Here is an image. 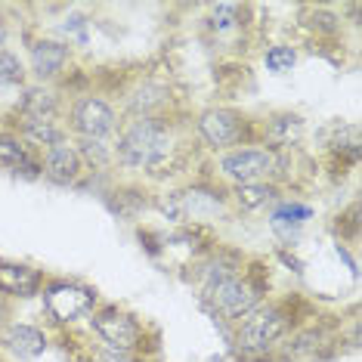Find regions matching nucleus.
<instances>
[{"label": "nucleus", "instance_id": "nucleus-2", "mask_svg": "<svg viewBox=\"0 0 362 362\" xmlns=\"http://www.w3.org/2000/svg\"><path fill=\"white\" fill-rule=\"evenodd\" d=\"M319 307L300 291L273 294L263 300L248 319H242L235 328H229L226 347L233 362H276L279 344L291 334L294 325H300L310 313Z\"/></svg>", "mask_w": 362, "mask_h": 362}, {"label": "nucleus", "instance_id": "nucleus-19", "mask_svg": "<svg viewBox=\"0 0 362 362\" xmlns=\"http://www.w3.org/2000/svg\"><path fill=\"white\" fill-rule=\"evenodd\" d=\"M40 180L50 186H59V189H84L87 186L84 161H81L71 136L40 152Z\"/></svg>", "mask_w": 362, "mask_h": 362}, {"label": "nucleus", "instance_id": "nucleus-18", "mask_svg": "<svg viewBox=\"0 0 362 362\" xmlns=\"http://www.w3.org/2000/svg\"><path fill=\"white\" fill-rule=\"evenodd\" d=\"M53 334L44 322L28 319H0V353L13 362H37L50 350Z\"/></svg>", "mask_w": 362, "mask_h": 362}, {"label": "nucleus", "instance_id": "nucleus-5", "mask_svg": "<svg viewBox=\"0 0 362 362\" xmlns=\"http://www.w3.org/2000/svg\"><path fill=\"white\" fill-rule=\"evenodd\" d=\"M37 300H40L47 332L62 334V332H78V328H84V322L93 316V310L100 307L105 298L100 294V288L93 282H87V279L47 273Z\"/></svg>", "mask_w": 362, "mask_h": 362}, {"label": "nucleus", "instance_id": "nucleus-34", "mask_svg": "<svg viewBox=\"0 0 362 362\" xmlns=\"http://www.w3.org/2000/svg\"><path fill=\"white\" fill-rule=\"evenodd\" d=\"M334 254H337V257H341L344 263H347L350 276H353V279H359V263H356V257H353V254H350L347 248H344V245H334Z\"/></svg>", "mask_w": 362, "mask_h": 362}, {"label": "nucleus", "instance_id": "nucleus-4", "mask_svg": "<svg viewBox=\"0 0 362 362\" xmlns=\"http://www.w3.org/2000/svg\"><path fill=\"white\" fill-rule=\"evenodd\" d=\"M84 332L105 347L136 353L149 362L161 356V328L118 300H103L84 322Z\"/></svg>", "mask_w": 362, "mask_h": 362}, {"label": "nucleus", "instance_id": "nucleus-22", "mask_svg": "<svg viewBox=\"0 0 362 362\" xmlns=\"http://www.w3.org/2000/svg\"><path fill=\"white\" fill-rule=\"evenodd\" d=\"M0 170L13 174L16 180H25V183L40 180V152L31 149L25 139L6 124H0Z\"/></svg>", "mask_w": 362, "mask_h": 362}, {"label": "nucleus", "instance_id": "nucleus-28", "mask_svg": "<svg viewBox=\"0 0 362 362\" xmlns=\"http://www.w3.org/2000/svg\"><path fill=\"white\" fill-rule=\"evenodd\" d=\"M71 362H149V359L136 356V353L105 347V344L93 341V337L84 332V344H75V347H71Z\"/></svg>", "mask_w": 362, "mask_h": 362}, {"label": "nucleus", "instance_id": "nucleus-23", "mask_svg": "<svg viewBox=\"0 0 362 362\" xmlns=\"http://www.w3.org/2000/svg\"><path fill=\"white\" fill-rule=\"evenodd\" d=\"M226 192H229V204H233L235 217H260V214H267L282 195H288L282 186L273 183V180L226 186Z\"/></svg>", "mask_w": 362, "mask_h": 362}, {"label": "nucleus", "instance_id": "nucleus-8", "mask_svg": "<svg viewBox=\"0 0 362 362\" xmlns=\"http://www.w3.org/2000/svg\"><path fill=\"white\" fill-rule=\"evenodd\" d=\"M121 118H164L180 115V96L174 75L168 69H139L130 71L118 93H112Z\"/></svg>", "mask_w": 362, "mask_h": 362}, {"label": "nucleus", "instance_id": "nucleus-17", "mask_svg": "<svg viewBox=\"0 0 362 362\" xmlns=\"http://www.w3.org/2000/svg\"><path fill=\"white\" fill-rule=\"evenodd\" d=\"M260 143L276 152H300L310 139V121L298 109H269L257 115Z\"/></svg>", "mask_w": 362, "mask_h": 362}, {"label": "nucleus", "instance_id": "nucleus-3", "mask_svg": "<svg viewBox=\"0 0 362 362\" xmlns=\"http://www.w3.org/2000/svg\"><path fill=\"white\" fill-rule=\"evenodd\" d=\"M273 267L267 257L251 254L242 273H235L226 282L214 285L211 291H204L199 298V307L214 319V325H220L223 337L229 328H235L242 319H248L263 300L273 298Z\"/></svg>", "mask_w": 362, "mask_h": 362}, {"label": "nucleus", "instance_id": "nucleus-32", "mask_svg": "<svg viewBox=\"0 0 362 362\" xmlns=\"http://www.w3.org/2000/svg\"><path fill=\"white\" fill-rule=\"evenodd\" d=\"M13 35H16V28H13V19H10V6L0 4V50L10 47Z\"/></svg>", "mask_w": 362, "mask_h": 362}, {"label": "nucleus", "instance_id": "nucleus-33", "mask_svg": "<svg viewBox=\"0 0 362 362\" xmlns=\"http://www.w3.org/2000/svg\"><path fill=\"white\" fill-rule=\"evenodd\" d=\"M273 254H276V257H279V260H282V263H285V267H288V269H291V273H298V276H303V269H307V263H303V260H300V257H298V254H294L291 248H276Z\"/></svg>", "mask_w": 362, "mask_h": 362}, {"label": "nucleus", "instance_id": "nucleus-10", "mask_svg": "<svg viewBox=\"0 0 362 362\" xmlns=\"http://www.w3.org/2000/svg\"><path fill=\"white\" fill-rule=\"evenodd\" d=\"M341 325H344V313H325V310L310 313L279 344L276 362H332L344 356Z\"/></svg>", "mask_w": 362, "mask_h": 362}, {"label": "nucleus", "instance_id": "nucleus-27", "mask_svg": "<svg viewBox=\"0 0 362 362\" xmlns=\"http://www.w3.org/2000/svg\"><path fill=\"white\" fill-rule=\"evenodd\" d=\"M75 149L84 161L87 180L90 177H109L115 174V149H112V139H71Z\"/></svg>", "mask_w": 362, "mask_h": 362}, {"label": "nucleus", "instance_id": "nucleus-12", "mask_svg": "<svg viewBox=\"0 0 362 362\" xmlns=\"http://www.w3.org/2000/svg\"><path fill=\"white\" fill-rule=\"evenodd\" d=\"M279 161H282V152L269 149V146H263V143H248V146H235V149L208 155L204 168L223 186L257 183V180H273L276 183Z\"/></svg>", "mask_w": 362, "mask_h": 362}, {"label": "nucleus", "instance_id": "nucleus-20", "mask_svg": "<svg viewBox=\"0 0 362 362\" xmlns=\"http://www.w3.org/2000/svg\"><path fill=\"white\" fill-rule=\"evenodd\" d=\"M47 269L31 260H16L0 254V298L13 303L37 300L40 288H44Z\"/></svg>", "mask_w": 362, "mask_h": 362}, {"label": "nucleus", "instance_id": "nucleus-6", "mask_svg": "<svg viewBox=\"0 0 362 362\" xmlns=\"http://www.w3.org/2000/svg\"><path fill=\"white\" fill-rule=\"evenodd\" d=\"M174 195V226H204L214 229L223 223H233L235 211L229 204V192L220 180H214L208 174V168L195 170L186 180L170 186Z\"/></svg>", "mask_w": 362, "mask_h": 362}, {"label": "nucleus", "instance_id": "nucleus-29", "mask_svg": "<svg viewBox=\"0 0 362 362\" xmlns=\"http://www.w3.org/2000/svg\"><path fill=\"white\" fill-rule=\"evenodd\" d=\"M260 62L269 75H291L300 62V50L294 44H288V40H273V44H267L260 50Z\"/></svg>", "mask_w": 362, "mask_h": 362}, {"label": "nucleus", "instance_id": "nucleus-21", "mask_svg": "<svg viewBox=\"0 0 362 362\" xmlns=\"http://www.w3.org/2000/svg\"><path fill=\"white\" fill-rule=\"evenodd\" d=\"M298 28L319 47H337L344 40L347 22L337 6L328 4H303L298 6Z\"/></svg>", "mask_w": 362, "mask_h": 362}, {"label": "nucleus", "instance_id": "nucleus-30", "mask_svg": "<svg viewBox=\"0 0 362 362\" xmlns=\"http://www.w3.org/2000/svg\"><path fill=\"white\" fill-rule=\"evenodd\" d=\"M332 233H334V245H344V248H359V202L353 199L344 211L334 214V223H332Z\"/></svg>", "mask_w": 362, "mask_h": 362}, {"label": "nucleus", "instance_id": "nucleus-24", "mask_svg": "<svg viewBox=\"0 0 362 362\" xmlns=\"http://www.w3.org/2000/svg\"><path fill=\"white\" fill-rule=\"evenodd\" d=\"M103 199L124 220H139L143 214H152V186L139 183V180H115L109 189H103Z\"/></svg>", "mask_w": 362, "mask_h": 362}, {"label": "nucleus", "instance_id": "nucleus-7", "mask_svg": "<svg viewBox=\"0 0 362 362\" xmlns=\"http://www.w3.org/2000/svg\"><path fill=\"white\" fill-rule=\"evenodd\" d=\"M189 134L192 143L199 146V152L208 155L235 149V146H248L260 143V130H257V115H251L242 105H229V103H211L199 109L189 118Z\"/></svg>", "mask_w": 362, "mask_h": 362}, {"label": "nucleus", "instance_id": "nucleus-35", "mask_svg": "<svg viewBox=\"0 0 362 362\" xmlns=\"http://www.w3.org/2000/svg\"><path fill=\"white\" fill-rule=\"evenodd\" d=\"M0 362H6V356H4V353H0Z\"/></svg>", "mask_w": 362, "mask_h": 362}, {"label": "nucleus", "instance_id": "nucleus-11", "mask_svg": "<svg viewBox=\"0 0 362 362\" xmlns=\"http://www.w3.org/2000/svg\"><path fill=\"white\" fill-rule=\"evenodd\" d=\"M62 124L71 139H115L124 118H121L118 105L105 90L90 87L84 93L69 96L62 112Z\"/></svg>", "mask_w": 362, "mask_h": 362}, {"label": "nucleus", "instance_id": "nucleus-31", "mask_svg": "<svg viewBox=\"0 0 362 362\" xmlns=\"http://www.w3.org/2000/svg\"><path fill=\"white\" fill-rule=\"evenodd\" d=\"M90 25H93V19H90V16L69 10V16H65L59 25H56V37L65 40V44H71L75 50H81V47L90 44Z\"/></svg>", "mask_w": 362, "mask_h": 362}, {"label": "nucleus", "instance_id": "nucleus-26", "mask_svg": "<svg viewBox=\"0 0 362 362\" xmlns=\"http://www.w3.org/2000/svg\"><path fill=\"white\" fill-rule=\"evenodd\" d=\"M6 127H13L35 152H44L50 146L62 143V139H69V130L59 118H25V115H19V118L6 121Z\"/></svg>", "mask_w": 362, "mask_h": 362}, {"label": "nucleus", "instance_id": "nucleus-1", "mask_svg": "<svg viewBox=\"0 0 362 362\" xmlns=\"http://www.w3.org/2000/svg\"><path fill=\"white\" fill-rule=\"evenodd\" d=\"M189 136H192L189 134V121H180V115L127 118L112 139L115 170L121 177L139 180V183L152 189L174 186L189 177L195 161V152H192L195 143L189 146Z\"/></svg>", "mask_w": 362, "mask_h": 362}, {"label": "nucleus", "instance_id": "nucleus-9", "mask_svg": "<svg viewBox=\"0 0 362 362\" xmlns=\"http://www.w3.org/2000/svg\"><path fill=\"white\" fill-rule=\"evenodd\" d=\"M254 31H257V19H254V4H208L199 19V35L217 56H238L248 53L254 44Z\"/></svg>", "mask_w": 362, "mask_h": 362}, {"label": "nucleus", "instance_id": "nucleus-36", "mask_svg": "<svg viewBox=\"0 0 362 362\" xmlns=\"http://www.w3.org/2000/svg\"><path fill=\"white\" fill-rule=\"evenodd\" d=\"M152 362H161V359H152Z\"/></svg>", "mask_w": 362, "mask_h": 362}, {"label": "nucleus", "instance_id": "nucleus-25", "mask_svg": "<svg viewBox=\"0 0 362 362\" xmlns=\"http://www.w3.org/2000/svg\"><path fill=\"white\" fill-rule=\"evenodd\" d=\"M65 103H69V96H65L59 87L25 84V87H22V93H19V100H16V109H13L10 118L25 115V118H59L62 121ZM10 118H6V121H10ZM6 121H4V124H6Z\"/></svg>", "mask_w": 362, "mask_h": 362}, {"label": "nucleus", "instance_id": "nucleus-14", "mask_svg": "<svg viewBox=\"0 0 362 362\" xmlns=\"http://www.w3.org/2000/svg\"><path fill=\"white\" fill-rule=\"evenodd\" d=\"M248 257L251 254L242 251L238 245L217 242L211 251H204L195 263H189V267L180 269L177 276H180V282L195 288V298H202V294L211 291L214 285H220V282H226V279H233L235 273H242Z\"/></svg>", "mask_w": 362, "mask_h": 362}, {"label": "nucleus", "instance_id": "nucleus-16", "mask_svg": "<svg viewBox=\"0 0 362 362\" xmlns=\"http://www.w3.org/2000/svg\"><path fill=\"white\" fill-rule=\"evenodd\" d=\"M267 226L276 238V248H298V242L307 233V226L316 220V204L300 195H282L267 214Z\"/></svg>", "mask_w": 362, "mask_h": 362}, {"label": "nucleus", "instance_id": "nucleus-15", "mask_svg": "<svg viewBox=\"0 0 362 362\" xmlns=\"http://www.w3.org/2000/svg\"><path fill=\"white\" fill-rule=\"evenodd\" d=\"M319 143H322V158L325 168L334 174V180H344L350 170L359 168L362 158V136L359 124L347 118H334L319 130Z\"/></svg>", "mask_w": 362, "mask_h": 362}, {"label": "nucleus", "instance_id": "nucleus-13", "mask_svg": "<svg viewBox=\"0 0 362 362\" xmlns=\"http://www.w3.org/2000/svg\"><path fill=\"white\" fill-rule=\"evenodd\" d=\"M22 59H25V71H28V84H47V87H59L69 71L75 69L78 50L71 44H65L56 35L47 31H31L22 28Z\"/></svg>", "mask_w": 362, "mask_h": 362}]
</instances>
